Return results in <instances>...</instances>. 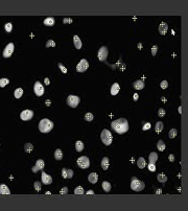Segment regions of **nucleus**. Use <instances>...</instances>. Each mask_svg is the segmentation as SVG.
<instances>
[{"label": "nucleus", "mask_w": 188, "mask_h": 211, "mask_svg": "<svg viewBox=\"0 0 188 211\" xmlns=\"http://www.w3.org/2000/svg\"><path fill=\"white\" fill-rule=\"evenodd\" d=\"M111 126H112L113 130L119 135L126 134L128 131V122L126 118H118V119L112 121Z\"/></svg>", "instance_id": "1"}, {"label": "nucleus", "mask_w": 188, "mask_h": 211, "mask_svg": "<svg viewBox=\"0 0 188 211\" xmlns=\"http://www.w3.org/2000/svg\"><path fill=\"white\" fill-rule=\"evenodd\" d=\"M52 128H54V122L49 119L44 118L39 122V131L41 133H43V134L49 133Z\"/></svg>", "instance_id": "2"}, {"label": "nucleus", "mask_w": 188, "mask_h": 211, "mask_svg": "<svg viewBox=\"0 0 188 211\" xmlns=\"http://www.w3.org/2000/svg\"><path fill=\"white\" fill-rule=\"evenodd\" d=\"M145 187V184L143 181H140L139 179H137L136 177H133L132 181H131V189L134 191H141L143 190Z\"/></svg>", "instance_id": "3"}, {"label": "nucleus", "mask_w": 188, "mask_h": 211, "mask_svg": "<svg viewBox=\"0 0 188 211\" xmlns=\"http://www.w3.org/2000/svg\"><path fill=\"white\" fill-rule=\"evenodd\" d=\"M100 138H102V141L104 145H110L111 143H112L113 141V136H112V134H111V132L109 130H107V128H104V130L102 131L100 133Z\"/></svg>", "instance_id": "4"}, {"label": "nucleus", "mask_w": 188, "mask_h": 211, "mask_svg": "<svg viewBox=\"0 0 188 211\" xmlns=\"http://www.w3.org/2000/svg\"><path fill=\"white\" fill-rule=\"evenodd\" d=\"M76 163H78V165L83 169H86L90 166V160H89V158L86 157V156L80 157L78 159V161H76Z\"/></svg>", "instance_id": "5"}, {"label": "nucleus", "mask_w": 188, "mask_h": 211, "mask_svg": "<svg viewBox=\"0 0 188 211\" xmlns=\"http://www.w3.org/2000/svg\"><path fill=\"white\" fill-rule=\"evenodd\" d=\"M80 104V97L76 95H69L67 97V104L71 108H76Z\"/></svg>", "instance_id": "6"}, {"label": "nucleus", "mask_w": 188, "mask_h": 211, "mask_svg": "<svg viewBox=\"0 0 188 211\" xmlns=\"http://www.w3.org/2000/svg\"><path fill=\"white\" fill-rule=\"evenodd\" d=\"M88 68H89V63H88V61L85 60V58H82V60L80 61V63L76 65V71L83 73Z\"/></svg>", "instance_id": "7"}, {"label": "nucleus", "mask_w": 188, "mask_h": 211, "mask_svg": "<svg viewBox=\"0 0 188 211\" xmlns=\"http://www.w3.org/2000/svg\"><path fill=\"white\" fill-rule=\"evenodd\" d=\"M14 50H15V45H14V43H8L6 46H5V48H4V50H3V54H3V56H4L5 58H10L12 54H13Z\"/></svg>", "instance_id": "8"}, {"label": "nucleus", "mask_w": 188, "mask_h": 211, "mask_svg": "<svg viewBox=\"0 0 188 211\" xmlns=\"http://www.w3.org/2000/svg\"><path fill=\"white\" fill-rule=\"evenodd\" d=\"M108 48L106 47V46H102V47L99 48L98 50V54H97V58H98V60L99 61H102V62H104L106 60H107V58H108Z\"/></svg>", "instance_id": "9"}, {"label": "nucleus", "mask_w": 188, "mask_h": 211, "mask_svg": "<svg viewBox=\"0 0 188 211\" xmlns=\"http://www.w3.org/2000/svg\"><path fill=\"white\" fill-rule=\"evenodd\" d=\"M34 117V112L32 110H23L20 114V118L23 121H28Z\"/></svg>", "instance_id": "10"}, {"label": "nucleus", "mask_w": 188, "mask_h": 211, "mask_svg": "<svg viewBox=\"0 0 188 211\" xmlns=\"http://www.w3.org/2000/svg\"><path fill=\"white\" fill-rule=\"evenodd\" d=\"M34 94L37 96H42L44 94V87L43 85L40 83V82H36L34 83Z\"/></svg>", "instance_id": "11"}, {"label": "nucleus", "mask_w": 188, "mask_h": 211, "mask_svg": "<svg viewBox=\"0 0 188 211\" xmlns=\"http://www.w3.org/2000/svg\"><path fill=\"white\" fill-rule=\"evenodd\" d=\"M44 166H45V162H44V160L39 159V160H37L36 164H34V166L32 168V172H39V170H43Z\"/></svg>", "instance_id": "12"}, {"label": "nucleus", "mask_w": 188, "mask_h": 211, "mask_svg": "<svg viewBox=\"0 0 188 211\" xmlns=\"http://www.w3.org/2000/svg\"><path fill=\"white\" fill-rule=\"evenodd\" d=\"M41 180H42V184L44 185H49L52 183V178L44 172H42V174H41Z\"/></svg>", "instance_id": "13"}, {"label": "nucleus", "mask_w": 188, "mask_h": 211, "mask_svg": "<svg viewBox=\"0 0 188 211\" xmlns=\"http://www.w3.org/2000/svg\"><path fill=\"white\" fill-rule=\"evenodd\" d=\"M158 30H159V34L164 36V34H167V30H168V25L166 22H161L160 25H159V28H158Z\"/></svg>", "instance_id": "14"}, {"label": "nucleus", "mask_w": 188, "mask_h": 211, "mask_svg": "<svg viewBox=\"0 0 188 211\" xmlns=\"http://www.w3.org/2000/svg\"><path fill=\"white\" fill-rule=\"evenodd\" d=\"M144 82L142 80H138L136 82H134V84H133V87H134V89H136V90H142L144 89Z\"/></svg>", "instance_id": "15"}, {"label": "nucleus", "mask_w": 188, "mask_h": 211, "mask_svg": "<svg viewBox=\"0 0 188 211\" xmlns=\"http://www.w3.org/2000/svg\"><path fill=\"white\" fill-rule=\"evenodd\" d=\"M88 181H89L90 183H92V184L97 183V181H98V174L96 172L89 174V176H88Z\"/></svg>", "instance_id": "16"}, {"label": "nucleus", "mask_w": 188, "mask_h": 211, "mask_svg": "<svg viewBox=\"0 0 188 211\" xmlns=\"http://www.w3.org/2000/svg\"><path fill=\"white\" fill-rule=\"evenodd\" d=\"M73 44H74L76 49H80L82 48V45H83V43H82V40L80 39L78 36H76V34H74V36H73Z\"/></svg>", "instance_id": "17"}, {"label": "nucleus", "mask_w": 188, "mask_h": 211, "mask_svg": "<svg viewBox=\"0 0 188 211\" xmlns=\"http://www.w3.org/2000/svg\"><path fill=\"white\" fill-rule=\"evenodd\" d=\"M120 91V86L119 84H117V83H114L112 85V87H111V94L112 95H117L119 93Z\"/></svg>", "instance_id": "18"}, {"label": "nucleus", "mask_w": 188, "mask_h": 211, "mask_svg": "<svg viewBox=\"0 0 188 211\" xmlns=\"http://www.w3.org/2000/svg\"><path fill=\"white\" fill-rule=\"evenodd\" d=\"M43 23H44V25H46V26H54V23H56V20H54V17H48V18H46L43 21Z\"/></svg>", "instance_id": "19"}, {"label": "nucleus", "mask_w": 188, "mask_h": 211, "mask_svg": "<svg viewBox=\"0 0 188 211\" xmlns=\"http://www.w3.org/2000/svg\"><path fill=\"white\" fill-rule=\"evenodd\" d=\"M148 160H150V163H152V164H155L157 162V160H158V154L156 153V152H152V153L150 154Z\"/></svg>", "instance_id": "20"}, {"label": "nucleus", "mask_w": 188, "mask_h": 211, "mask_svg": "<svg viewBox=\"0 0 188 211\" xmlns=\"http://www.w3.org/2000/svg\"><path fill=\"white\" fill-rule=\"evenodd\" d=\"M109 165H110L109 158H107V157L102 158V168L104 169V170H107V169L109 168Z\"/></svg>", "instance_id": "21"}, {"label": "nucleus", "mask_w": 188, "mask_h": 211, "mask_svg": "<svg viewBox=\"0 0 188 211\" xmlns=\"http://www.w3.org/2000/svg\"><path fill=\"white\" fill-rule=\"evenodd\" d=\"M54 156V159L56 160H58V161L62 160L63 159V152H62V150L61 148H56Z\"/></svg>", "instance_id": "22"}, {"label": "nucleus", "mask_w": 188, "mask_h": 211, "mask_svg": "<svg viewBox=\"0 0 188 211\" xmlns=\"http://www.w3.org/2000/svg\"><path fill=\"white\" fill-rule=\"evenodd\" d=\"M84 148H85V145H84V142L83 141H80V140H78V141L75 142V150H76V152H82L84 150Z\"/></svg>", "instance_id": "23"}, {"label": "nucleus", "mask_w": 188, "mask_h": 211, "mask_svg": "<svg viewBox=\"0 0 188 211\" xmlns=\"http://www.w3.org/2000/svg\"><path fill=\"white\" fill-rule=\"evenodd\" d=\"M0 193H3V194H10V190L8 189V187L5 184H1V185H0Z\"/></svg>", "instance_id": "24"}, {"label": "nucleus", "mask_w": 188, "mask_h": 211, "mask_svg": "<svg viewBox=\"0 0 188 211\" xmlns=\"http://www.w3.org/2000/svg\"><path fill=\"white\" fill-rule=\"evenodd\" d=\"M137 165H138V167L141 168V169L144 168V167L146 166V162H145V159H144L143 157H140L139 159L137 160Z\"/></svg>", "instance_id": "25"}, {"label": "nucleus", "mask_w": 188, "mask_h": 211, "mask_svg": "<svg viewBox=\"0 0 188 211\" xmlns=\"http://www.w3.org/2000/svg\"><path fill=\"white\" fill-rule=\"evenodd\" d=\"M163 128H164V124H163V122H161V121H158L157 124H156V126H155V131H156V133H161L162 131H163Z\"/></svg>", "instance_id": "26"}, {"label": "nucleus", "mask_w": 188, "mask_h": 211, "mask_svg": "<svg viewBox=\"0 0 188 211\" xmlns=\"http://www.w3.org/2000/svg\"><path fill=\"white\" fill-rule=\"evenodd\" d=\"M22 95H23V89H22V88H17V89L15 90V92H14L15 98L19 99V98L22 97Z\"/></svg>", "instance_id": "27"}, {"label": "nucleus", "mask_w": 188, "mask_h": 211, "mask_svg": "<svg viewBox=\"0 0 188 211\" xmlns=\"http://www.w3.org/2000/svg\"><path fill=\"white\" fill-rule=\"evenodd\" d=\"M24 150H25V153L30 154L34 150V145L32 143H25L24 144Z\"/></svg>", "instance_id": "28"}, {"label": "nucleus", "mask_w": 188, "mask_h": 211, "mask_svg": "<svg viewBox=\"0 0 188 211\" xmlns=\"http://www.w3.org/2000/svg\"><path fill=\"white\" fill-rule=\"evenodd\" d=\"M157 179H158V181H159L160 183H165L167 181V176H165L164 174H159L157 176Z\"/></svg>", "instance_id": "29"}, {"label": "nucleus", "mask_w": 188, "mask_h": 211, "mask_svg": "<svg viewBox=\"0 0 188 211\" xmlns=\"http://www.w3.org/2000/svg\"><path fill=\"white\" fill-rule=\"evenodd\" d=\"M165 148H166V146H165V143H164L163 140H159V141L157 142V148L159 150L160 152H163L164 150H165Z\"/></svg>", "instance_id": "30"}, {"label": "nucleus", "mask_w": 188, "mask_h": 211, "mask_svg": "<svg viewBox=\"0 0 188 211\" xmlns=\"http://www.w3.org/2000/svg\"><path fill=\"white\" fill-rule=\"evenodd\" d=\"M102 189L106 192H110V190H111V184L108 182V181H104V182H102Z\"/></svg>", "instance_id": "31"}, {"label": "nucleus", "mask_w": 188, "mask_h": 211, "mask_svg": "<svg viewBox=\"0 0 188 211\" xmlns=\"http://www.w3.org/2000/svg\"><path fill=\"white\" fill-rule=\"evenodd\" d=\"M93 119H94V115H93L91 112H88V113L85 114V120H86V121L91 122Z\"/></svg>", "instance_id": "32"}, {"label": "nucleus", "mask_w": 188, "mask_h": 211, "mask_svg": "<svg viewBox=\"0 0 188 211\" xmlns=\"http://www.w3.org/2000/svg\"><path fill=\"white\" fill-rule=\"evenodd\" d=\"M177 134H178V131L176 130V128H172L168 133V137L170 139H174V138H176V136H177Z\"/></svg>", "instance_id": "33"}, {"label": "nucleus", "mask_w": 188, "mask_h": 211, "mask_svg": "<svg viewBox=\"0 0 188 211\" xmlns=\"http://www.w3.org/2000/svg\"><path fill=\"white\" fill-rule=\"evenodd\" d=\"M4 29H5V32H10L12 30H13V24L10 23V22L5 23V24H4Z\"/></svg>", "instance_id": "34"}, {"label": "nucleus", "mask_w": 188, "mask_h": 211, "mask_svg": "<svg viewBox=\"0 0 188 211\" xmlns=\"http://www.w3.org/2000/svg\"><path fill=\"white\" fill-rule=\"evenodd\" d=\"M84 188L82 186H78L76 188L74 189V193L75 194H84Z\"/></svg>", "instance_id": "35"}, {"label": "nucleus", "mask_w": 188, "mask_h": 211, "mask_svg": "<svg viewBox=\"0 0 188 211\" xmlns=\"http://www.w3.org/2000/svg\"><path fill=\"white\" fill-rule=\"evenodd\" d=\"M8 83H10L8 78H0V87L1 88H4Z\"/></svg>", "instance_id": "36"}, {"label": "nucleus", "mask_w": 188, "mask_h": 211, "mask_svg": "<svg viewBox=\"0 0 188 211\" xmlns=\"http://www.w3.org/2000/svg\"><path fill=\"white\" fill-rule=\"evenodd\" d=\"M50 47H56V42L54 40H48L46 42V48H50Z\"/></svg>", "instance_id": "37"}, {"label": "nucleus", "mask_w": 188, "mask_h": 211, "mask_svg": "<svg viewBox=\"0 0 188 211\" xmlns=\"http://www.w3.org/2000/svg\"><path fill=\"white\" fill-rule=\"evenodd\" d=\"M160 87H161V89H163V90H165V89H167L168 88V82L167 80H162L161 83H160Z\"/></svg>", "instance_id": "38"}, {"label": "nucleus", "mask_w": 188, "mask_h": 211, "mask_svg": "<svg viewBox=\"0 0 188 211\" xmlns=\"http://www.w3.org/2000/svg\"><path fill=\"white\" fill-rule=\"evenodd\" d=\"M58 68H60V70H61V71H62L63 73H65V74H66V73L68 72V71H67V68H66L65 66H64L63 64H61V63H58Z\"/></svg>", "instance_id": "39"}, {"label": "nucleus", "mask_w": 188, "mask_h": 211, "mask_svg": "<svg viewBox=\"0 0 188 211\" xmlns=\"http://www.w3.org/2000/svg\"><path fill=\"white\" fill-rule=\"evenodd\" d=\"M150 128H152L150 122H145V124H143V126H142V130H143V131H148Z\"/></svg>", "instance_id": "40"}, {"label": "nucleus", "mask_w": 188, "mask_h": 211, "mask_svg": "<svg viewBox=\"0 0 188 211\" xmlns=\"http://www.w3.org/2000/svg\"><path fill=\"white\" fill-rule=\"evenodd\" d=\"M34 189H36V191H40L41 190V182H39V181L34 182Z\"/></svg>", "instance_id": "41"}, {"label": "nucleus", "mask_w": 188, "mask_h": 211, "mask_svg": "<svg viewBox=\"0 0 188 211\" xmlns=\"http://www.w3.org/2000/svg\"><path fill=\"white\" fill-rule=\"evenodd\" d=\"M158 116H159V117H164V116H165V110L160 108L159 110H158Z\"/></svg>", "instance_id": "42"}, {"label": "nucleus", "mask_w": 188, "mask_h": 211, "mask_svg": "<svg viewBox=\"0 0 188 211\" xmlns=\"http://www.w3.org/2000/svg\"><path fill=\"white\" fill-rule=\"evenodd\" d=\"M157 51H158V46L157 45H154L152 47V56H155L157 54Z\"/></svg>", "instance_id": "43"}, {"label": "nucleus", "mask_w": 188, "mask_h": 211, "mask_svg": "<svg viewBox=\"0 0 188 211\" xmlns=\"http://www.w3.org/2000/svg\"><path fill=\"white\" fill-rule=\"evenodd\" d=\"M73 177V170L72 169H67V179H71Z\"/></svg>", "instance_id": "44"}, {"label": "nucleus", "mask_w": 188, "mask_h": 211, "mask_svg": "<svg viewBox=\"0 0 188 211\" xmlns=\"http://www.w3.org/2000/svg\"><path fill=\"white\" fill-rule=\"evenodd\" d=\"M148 167V169H150V172H156V165H155V164L150 163Z\"/></svg>", "instance_id": "45"}, {"label": "nucleus", "mask_w": 188, "mask_h": 211, "mask_svg": "<svg viewBox=\"0 0 188 211\" xmlns=\"http://www.w3.org/2000/svg\"><path fill=\"white\" fill-rule=\"evenodd\" d=\"M73 22V20L71 19V18H64V20H63V23L64 24H70V23H72Z\"/></svg>", "instance_id": "46"}, {"label": "nucleus", "mask_w": 188, "mask_h": 211, "mask_svg": "<svg viewBox=\"0 0 188 211\" xmlns=\"http://www.w3.org/2000/svg\"><path fill=\"white\" fill-rule=\"evenodd\" d=\"M62 177L64 179H67V169L66 168H63L62 169Z\"/></svg>", "instance_id": "47"}, {"label": "nucleus", "mask_w": 188, "mask_h": 211, "mask_svg": "<svg viewBox=\"0 0 188 211\" xmlns=\"http://www.w3.org/2000/svg\"><path fill=\"white\" fill-rule=\"evenodd\" d=\"M60 193H61V194H66V193H68V188H67V187H63V188L61 189V191H60Z\"/></svg>", "instance_id": "48"}, {"label": "nucleus", "mask_w": 188, "mask_h": 211, "mask_svg": "<svg viewBox=\"0 0 188 211\" xmlns=\"http://www.w3.org/2000/svg\"><path fill=\"white\" fill-rule=\"evenodd\" d=\"M168 160H169L170 162H174V154H170L169 157H168Z\"/></svg>", "instance_id": "49"}, {"label": "nucleus", "mask_w": 188, "mask_h": 211, "mask_svg": "<svg viewBox=\"0 0 188 211\" xmlns=\"http://www.w3.org/2000/svg\"><path fill=\"white\" fill-rule=\"evenodd\" d=\"M138 97H139V95L137 94V93H135V94L133 95V99H134V102H137V100H138Z\"/></svg>", "instance_id": "50"}, {"label": "nucleus", "mask_w": 188, "mask_h": 211, "mask_svg": "<svg viewBox=\"0 0 188 211\" xmlns=\"http://www.w3.org/2000/svg\"><path fill=\"white\" fill-rule=\"evenodd\" d=\"M44 83H45V85H49V84H50L49 78H44Z\"/></svg>", "instance_id": "51"}, {"label": "nucleus", "mask_w": 188, "mask_h": 211, "mask_svg": "<svg viewBox=\"0 0 188 211\" xmlns=\"http://www.w3.org/2000/svg\"><path fill=\"white\" fill-rule=\"evenodd\" d=\"M45 104L47 106V107H49V106L51 104V102H50V99H46V100H45Z\"/></svg>", "instance_id": "52"}, {"label": "nucleus", "mask_w": 188, "mask_h": 211, "mask_svg": "<svg viewBox=\"0 0 188 211\" xmlns=\"http://www.w3.org/2000/svg\"><path fill=\"white\" fill-rule=\"evenodd\" d=\"M86 193H87V194H94V191L93 190H88Z\"/></svg>", "instance_id": "53"}, {"label": "nucleus", "mask_w": 188, "mask_h": 211, "mask_svg": "<svg viewBox=\"0 0 188 211\" xmlns=\"http://www.w3.org/2000/svg\"><path fill=\"white\" fill-rule=\"evenodd\" d=\"M142 47H143L142 44H141V43H138V49H140V50H141V49H142Z\"/></svg>", "instance_id": "54"}, {"label": "nucleus", "mask_w": 188, "mask_h": 211, "mask_svg": "<svg viewBox=\"0 0 188 211\" xmlns=\"http://www.w3.org/2000/svg\"><path fill=\"white\" fill-rule=\"evenodd\" d=\"M160 193H162V190H161V189L156 190V194H160Z\"/></svg>", "instance_id": "55"}, {"label": "nucleus", "mask_w": 188, "mask_h": 211, "mask_svg": "<svg viewBox=\"0 0 188 211\" xmlns=\"http://www.w3.org/2000/svg\"><path fill=\"white\" fill-rule=\"evenodd\" d=\"M179 113L182 114V107H179Z\"/></svg>", "instance_id": "56"}]
</instances>
